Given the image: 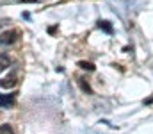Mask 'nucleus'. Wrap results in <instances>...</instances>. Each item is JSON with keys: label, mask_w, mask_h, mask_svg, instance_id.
<instances>
[{"label": "nucleus", "mask_w": 153, "mask_h": 134, "mask_svg": "<svg viewBox=\"0 0 153 134\" xmlns=\"http://www.w3.org/2000/svg\"><path fill=\"white\" fill-rule=\"evenodd\" d=\"M18 38H20V31H16V29L5 31L0 34V45H13L18 41Z\"/></svg>", "instance_id": "1"}, {"label": "nucleus", "mask_w": 153, "mask_h": 134, "mask_svg": "<svg viewBox=\"0 0 153 134\" xmlns=\"http://www.w3.org/2000/svg\"><path fill=\"white\" fill-rule=\"evenodd\" d=\"M16 72H11L7 77H4V79H0V88L4 89H9V88H14L16 86Z\"/></svg>", "instance_id": "2"}, {"label": "nucleus", "mask_w": 153, "mask_h": 134, "mask_svg": "<svg viewBox=\"0 0 153 134\" xmlns=\"http://www.w3.org/2000/svg\"><path fill=\"white\" fill-rule=\"evenodd\" d=\"M14 102H16V95H14V93L0 95V107L9 109V107H13V106H14Z\"/></svg>", "instance_id": "3"}, {"label": "nucleus", "mask_w": 153, "mask_h": 134, "mask_svg": "<svg viewBox=\"0 0 153 134\" xmlns=\"http://www.w3.org/2000/svg\"><path fill=\"white\" fill-rule=\"evenodd\" d=\"M9 66H11V57L7 54H0V72L7 70Z\"/></svg>", "instance_id": "4"}, {"label": "nucleus", "mask_w": 153, "mask_h": 134, "mask_svg": "<svg viewBox=\"0 0 153 134\" xmlns=\"http://www.w3.org/2000/svg\"><path fill=\"white\" fill-rule=\"evenodd\" d=\"M98 27L103 29L107 34H112V25H111V22H107V20H100V22H98Z\"/></svg>", "instance_id": "5"}, {"label": "nucleus", "mask_w": 153, "mask_h": 134, "mask_svg": "<svg viewBox=\"0 0 153 134\" xmlns=\"http://www.w3.org/2000/svg\"><path fill=\"white\" fill-rule=\"evenodd\" d=\"M78 84H80V88H82L84 93H89V95L93 93V89H91V86H89V82H87L84 77H80V79H78Z\"/></svg>", "instance_id": "6"}, {"label": "nucleus", "mask_w": 153, "mask_h": 134, "mask_svg": "<svg viewBox=\"0 0 153 134\" xmlns=\"http://www.w3.org/2000/svg\"><path fill=\"white\" fill-rule=\"evenodd\" d=\"M0 134H16V133L13 131L11 124H2V127H0Z\"/></svg>", "instance_id": "7"}, {"label": "nucleus", "mask_w": 153, "mask_h": 134, "mask_svg": "<svg viewBox=\"0 0 153 134\" xmlns=\"http://www.w3.org/2000/svg\"><path fill=\"white\" fill-rule=\"evenodd\" d=\"M78 66H80V68H84V70H89V72H93V70H94V64H93V63H87V61H80V63H78Z\"/></svg>", "instance_id": "8"}, {"label": "nucleus", "mask_w": 153, "mask_h": 134, "mask_svg": "<svg viewBox=\"0 0 153 134\" xmlns=\"http://www.w3.org/2000/svg\"><path fill=\"white\" fill-rule=\"evenodd\" d=\"M152 102H153V95L150 97V98H146V100H144V104H152Z\"/></svg>", "instance_id": "9"}]
</instances>
